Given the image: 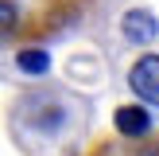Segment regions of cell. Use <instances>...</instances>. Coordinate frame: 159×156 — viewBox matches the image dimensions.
Wrapping results in <instances>:
<instances>
[{"instance_id": "obj_1", "label": "cell", "mask_w": 159, "mask_h": 156, "mask_svg": "<svg viewBox=\"0 0 159 156\" xmlns=\"http://www.w3.org/2000/svg\"><path fill=\"white\" fill-rule=\"evenodd\" d=\"M85 8V0H0V43L4 39H39L58 31Z\"/></svg>"}, {"instance_id": "obj_2", "label": "cell", "mask_w": 159, "mask_h": 156, "mask_svg": "<svg viewBox=\"0 0 159 156\" xmlns=\"http://www.w3.org/2000/svg\"><path fill=\"white\" fill-rule=\"evenodd\" d=\"M128 86H132V94H136L140 101L159 105V55H144V59L132 66Z\"/></svg>"}, {"instance_id": "obj_3", "label": "cell", "mask_w": 159, "mask_h": 156, "mask_svg": "<svg viewBox=\"0 0 159 156\" xmlns=\"http://www.w3.org/2000/svg\"><path fill=\"white\" fill-rule=\"evenodd\" d=\"M116 133L124 140H140L152 133V117H148L144 105H120L116 109Z\"/></svg>"}, {"instance_id": "obj_4", "label": "cell", "mask_w": 159, "mask_h": 156, "mask_svg": "<svg viewBox=\"0 0 159 156\" xmlns=\"http://www.w3.org/2000/svg\"><path fill=\"white\" fill-rule=\"evenodd\" d=\"M120 31H124V39H132V43H152V39L159 35V23H155V16H152V12H144V8H132V12H124Z\"/></svg>"}, {"instance_id": "obj_5", "label": "cell", "mask_w": 159, "mask_h": 156, "mask_svg": "<svg viewBox=\"0 0 159 156\" xmlns=\"http://www.w3.org/2000/svg\"><path fill=\"white\" fill-rule=\"evenodd\" d=\"M16 66L27 70V74H43V70H51V55H47L43 47H23V51L16 55Z\"/></svg>"}, {"instance_id": "obj_6", "label": "cell", "mask_w": 159, "mask_h": 156, "mask_svg": "<svg viewBox=\"0 0 159 156\" xmlns=\"http://www.w3.org/2000/svg\"><path fill=\"white\" fill-rule=\"evenodd\" d=\"M97 156H159V140H148L140 148H128V144H101Z\"/></svg>"}]
</instances>
